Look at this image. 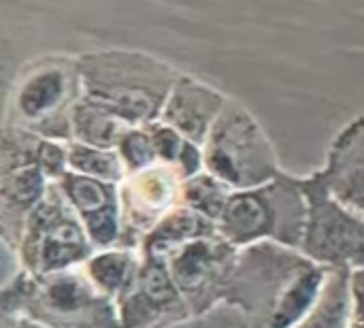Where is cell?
I'll use <instances>...</instances> for the list:
<instances>
[{"label": "cell", "instance_id": "obj_1", "mask_svg": "<svg viewBox=\"0 0 364 328\" xmlns=\"http://www.w3.org/2000/svg\"><path fill=\"white\" fill-rule=\"evenodd\" d=\"M83 96L109 107L128 126L160 120L179 70L145 51L98 49L79 55Z\"/></svg>", "mask_w": 364, "mask_h": 328}, {"label": "cell", "instance_id": "obj_2", "mask_svg": "<svg viewBox=\"0 0 364 328\" xmlns=\"http://www.w3.org/2000/svg\"><path fill=\"white\" fill-rule=\"evenodd\" d=\"M0 314L28 316L49 328H122L115 301L90 282L83 267L43 277L17 269L2 282Z\"/></svg>", "mask_w": 364, "mask_h": 328}, {"label": "cell", "instance_id": "obj_3", "mask_svg": "<svg viewBox=\"0 0 364 328\" xmlns=\"http://www.w3.org/2000/svg\"><path fill=\"white\" fill-rule=\"evenodd\" d=\"M83 96L79 55L45 53L28 60L13 77L2 126L41 139L73 141V113Z\"/></svg>", "mask_w": 364, "mask_h": 328}, {"label": "cell", "instance_id": "obj_4", "mask_svg": "<svg viewBox=\"0 0 364 328\" xmlns=\"http://www.w3.org/2000/svg\"><path fill=\"white\" fill-rule=\"evenodd\" d=\"M307 222L303 177L282 171L273 181L232 192L218 220V233L239 250L256 243H277L301 250Z\"/></svg>", "mask_w": 364, "mask_h": 328}, {"label": "cell", "instance_id": "obj_5", "mask_svg": "<svg viewBox=\"0 0 364 328\" xmlns=\"http://www.w3.org/2000/svg\"><path fill=\"white\" fill-rule=\"evenodd\" d=\"M205 171L228 188L252 190L273 181L284 169L273 141L256 115L230 98L207 141L203 143Z\"/></svg>", "mask_w": 364, "mask_h": 328}, {"label": "cell", "instance_id": "obj_6", "mask_svg": "<svg viewBox=\"0 0 364 328\" xmlns=\"http://www.w3.org/2000/svg\"><path fill=\"white\" fill-rule=\"evenodd\" d=\"M96 252L81 220L70 209L58 184L30 213L17 250L19 267L36 277L83 267Z\"/></svg>", "mask_w": 364, "mask_h": 328}, {"label": "cell", "instance_id": "obj_7", "mask_svg": "<svg viewBox=\"0 0 364 328\" xmlns=\"http://www.w3.org/2000/svg\"><path fill=\"white\" fill-rule=\"evenodd\" d=\"M299 250L277 243H256L239 252L224 305L235 307L245 328H267L296 275L309 265Z\"/></svg>", "mask_w": 364, "mask_h": 328}, {"label": "cell", "instance_id": "obj_8", "mask_svg": "<svg viewBox=\"0 0 364 328\" xmlns=\"http://www.w3.org/2000/svg\"><path fill=\"white\" fill-rule=\"evenodd\" d=\"M307 222L301 254L324 269H364V218L331 194L318 173L303 177Z\"/></svg>", "mask_w": 364, "mask_h": 328}, {"label": "cell", "instance_id": "obj_9", "mask_svg": "<svg viewBox=\"0 0 364 328\" xmlns=\"http://www.w3.org/2000/svg\"><path fill=\"white\" fill-rule=\"evenodd\" d=\"M239 252L241 250L228 243L220 233H211L181 245L164 258L194 318H203L224 303Z\"/></svg>", "mask_w": 364, "mask_h": 328}, {"label": "cell", "instance_id": "obj_10", "mask_svg": "<svg viewBox=\"0 0 364 328\" xmlns=\"http://www.w3.org/2000/svg\"><path fill=\"white\" fill-rule=\"evenodd\" d=\"M181 173L171 164H154L149 169L128 173L119 184L122 203V243L141 250L143 239L154 226L181 205Z\"/></svg>", "mask_w": 364, "mask_h": 328}, {"label": "cell", "instance_id": "obj_11", "mask_svg": "<svg viewBox=\"0 0 364 328\" xmlns=\"http://www.w3.org/2000/svg\"><path fill=\"white\" fill-rule=\"evenodd\" d=\"M122 328H177L194 320L190 305L160 258L143 256L136 282L115 301Z\"/></svg>", "mask_w": 364, "mask_h": 328}, {"label": "cell", "instance_id": "obj_12", "mask_svg": "<svg viewBox=\"0 0 364 328\" xmlns=\"http://www.w3.org/2000/svg\"><path fill=\"white\" fill-rule=\"evenodd\" d=\"M58 188L81 220L96 250L122 243V203L117 184L68 173L58 181Z\"/></svg>", "mask_w": 364, "mask_h": 328}, {"label": "cell", "instance_id": "obj_13", "mask_svg": "<svg viewBox=\"0 0 364 328\" xmlns=\"http://www.w3.org/2000/svg\"><path fill=\"white\" fill-rule=\"evenodd\" d=\"M228 100L218 88L181 73L166 98L160 122L175 128L188 141L203 145Z\"/></svg>", "mask_w": 364, "mask_h": 328}, {"label": "cell", "instance_id": "obj_14", "mask_svg": "<svg viewBox=\"0 0 364 328\" xmlns=\"http://www.w3.org/2000/svg\"><path fill=\"white\" fill-rule=\"evenodd\" d=\"M316 173L335 199L364 218V115L337 132Z\"/></svg>", "mask_w": 364, "mask_h": 328}, {"label": "cell", "instance_id": "obj_15", "mask_svg": "<svg viewBox=\"0 0 364 328\" xmlns=\"http://www.w3.org/2000/svg\"><path fill=\"white\" fill-rule=\"evenodd\" d=\"M51 181L36 164L0 173V237L11 252L17 250L30 213L47 196Z\"/></svg>", "mask_w": 364, "mask_h": 328}, {"label": "cell", "instance_id": "obj_16", "mask_svg": "<svg viewBox=\"0 0 364 328\" xmlns=\"http://www.w3.org/2000/svg\"><path fill=\"white\" fill-rule=\"evenodd\" d=\"M211 233H218V226L211 220L188 209L186 205H179L168 216H164L154 226V231L143 239L141 254L149 256V258L164 260L168 254H173L181 245H186L194 239L207 237Z\"/></svg>", "mask_w": 364, "mask_h": 328}, {"label": "cell", "instance_id": "obj_17", "mask_svg": "<svg viewBox=\"0 0 364 328\" xmlns=\"http://www.w3.org/2000/svg\"><path fill=\"white\" fill-rule=\"evenodd\" d=\"M141 265H143L141 250L115 245L107 250H96L92 258L83 265V271L105 297L117 301L136 282Z\"/></svg>", "mask_w": 364, "mask_h": 328}, {"label": "cell", "instance_id": "obj_18", "mask_svg": "<svg viewBox=\"0 0 364 328\" xmlns=\"http://www.w3.org/2000/svg\"><path fill=\"white\" fill-rule=\"evenodd\" d=\"M352 318V271L328 269L318 301L294 328H350Z\"/></svg>", "mask_w": 364, "mask_h": 328}, {"label": "cell", "instance_id": "obj_19", "mask_svg": "<svg viewBox=\"0 0 364 328\" xmlns=\"http://www.w3.org/2000/svg\"><path fill=\"white\" fill-rule=\"evenodd\" d=\"M130 128L132 126H128L117 113L87 96H81L73 113V141L83 145L115 149Z\"/></svg>", "mask_w": 364, "mask_h": 328}, {"label": "cell", "instance_id": "obj_20", "mask_svg": "<svg viewBox=\"0 0 364 328\" xmlns=\"http://www.w3.org/2000/svg\"><path fill=\"white\" fill-rule=\"evenodd\" d=\"M68 169L70 173L117 186L128 175L117 149L92 147L77 141H68Z\"/></svg>", "mask_w": 364, "mask_h": 328}, {"label": "cell", "instance_id": "obj_21", "mask_svg": "<svg viewBox=\"0 0 364 328\" xmlns=\"http://www.w3.org/2000/svg\"><path fill=\"white\" fill-rule=\"evenodd\" d=\"M232 192L235 190L228 188L222 179H218L215 175L203 171V173H198V175L183 181L181 205H186L188 209L205 216L207 220H211L218 226V220L224 213Z\"/></svg>", "mask_w": 364, "mask_h": 328}, {"label": "cell", "instance_id": "obj_22", "mask_svg": "<svg viewBox=\"0 0 364 328\" xmlns=\"http://www.w3.org/2000/svg\"><path fill=\"white\" fill-rule=\"evenodd\" d=\"M41 137L2 126V137H0V173L11 171V169H21L36 164V154H38Z\"/></svg>", "mask_w": 364, "mask_h": 328}, {"label": "cell", "instance_id": "obj_23", "mask_svg": "<svg viewBox=\"0 0 364 328\" xmlns=\"http://www.w3.org/2000/svg\"><path fill=\"white\" fill-rule=\"evenodd\" d=\"M117 154L126 166V173H136L158 164V154L154 147L149 126H132L117 143Z\"/></svg>", "mask_w": 364, "mask_h": 328}, {"label": "cell", "instance_id": "obj_24", "mask_svg": "<svg viewBox=\"0 0 364 328\" xmlns=\"http://www.w3.org/2000/svg\"><path fill=\"white\" fill-rule=\"evenodd\" d=\"M36 166L41 169V173L51 184H58L64 175L70 173V169H68V141L41 139L38 154H36Z\"/></svg>", "mask_w": 364, "mask_h": 328}, {"label": "cell", "instance_id": "obj_25", "mask_svg": "<svg viewBox=\"0 0 364 328\" xmlns=\"http://www.w3.org/2000/svg\"><path fill=\"white\" fill-rule=\"evenodd\" d=\"M149 130H151L154 147H156V154H158V162L175 166L181 152H183V147H186V143H188V139L181 137L175 128H171L168 124H164L160 120L156 124H151Z\"/></svg>", "mask_w": 364, "mask_h": 328}, {"label": "cell", "instance_id": "obj_26", "mask_svg": "<svg viewBox=\"0 0 364 328\" xmlns=\"http://www.w3.org/2000/svg\"><path fill=\"white\" fill-rule=\"evenodd\" d=\"M352 297H354V312L364 314V269L352 273Z\"/></svg>", "mask_w": 364, "mask_h": 328}, {"label": "cell", "instance_id": "obj_27", "mask_svg": "<svg viewBox=\"0 0 364 328\" xmlns=\"http://www.w3.org/2000/svg\"><path fill=\"white\" fill-rule=\"evenodd\" d=\"M2 328H49L28 316H11V318H2Z\"/></svg>", "mask_w": 364, "mask_h": 328}, {"label": "cell", "instance_id": "obj_28", "mask_svg": "<svg viewBox=\"0 0 364 328\" xmlns=\"http://www.w3.org/2000/svg\"><path fill=\"white\" fill-rule=\"evenodd\" d=\"M350 328H364V314H360V312H354L352 327Z\"/></svg>", "mask_w": 364, "mask_h": 328}]
</instances>
